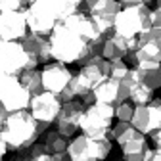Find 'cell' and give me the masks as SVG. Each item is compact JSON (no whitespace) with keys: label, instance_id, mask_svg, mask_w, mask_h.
<instances>
[{"label":"cell","instance_id":"obj_28","mask_svg":"<svg viewBox=\"0 0 161 161\" xmlns=\"http://www.w3.org/2000/svg\"><path fill=\"white\" fill-rule=\"evenodd\" d=\"M132 113H134V108L129 102H123V104H119V106H113V117H117L121 123H130Z\"/></svg>","mask_w":161,"mask_h":161},{"label":"cell","instance_id":"obj_2","mask_svg":"<svg viewBox=\"0 0 161 161\" xmlns=\"http://www.w3.org/2000/svg\"><path fill=\"white\" fill-rule=\"evenodd\" d=\"M50 42V54L52 59H56L58 64H77L80 58L85 56L88 42L83 40L77 33H73L69 27H65L62 21H58L54 31L48 36Z\"/></svg>","mask_w":161,"mask_h":161},{"label":"cell","instance_id":"obj_34","mask_svg":"<svg viewBox=\"0 0 161 161\" xmlns=\"http://www.w3.org/2000/svg\"><path fill=\"white\" fill-rule=\"evenodd\" d=\"M115 2H119L121 8H130V6H140V4H144V0H115Z\"/></svg>","mask_w":161,"mask_h":161},{"label":"cell","instance_id":"obj_5","mask_svg":"<svg viewBox=\"0 0 161 161\" xmlns=\"http://www.w3.org/2000/svg\"><path fill=\"white\" fill-rule=\"evenodd\" d=\"M109 152L111 140L108 138H88L80 134L67 142V155L71 161H104Z\"/></svg>","mask_w":161,"mask_h":161},{"label":"cell","instance_id":"obj_38","mask_svg":"<svg viewBox=\"0 0 161 161\" xmlns=\"http://www.w3.org/2000/svg\"><path fill=\"white\" fill-rule=\"evenodd\" d=\"M155 4H157V8H161V0H155Z\"/></svg>","mask_w":161,"mask_h":161},{"label":"cell","instance_id":"obj_26","mask_svg":"<svg viewBox=\"0 0 161 161\" xmlns=\"http://www.w3.org/2000/svg\"><path fill=\"white\" fill-rule=\"evenodd\" d=\"M80 75H83L88 83H90V86L94 88L96 85H100L102 80H106V77L100 73V69H98V65H85V67H80V71H79Z\"/></svg>","mask_w":161,"mask_h":161},{"label":"cell","instance_id":"obj_17","mask_svg":"<svg viewBox=\"0 0 161 161\" xmlns=\"http://www.w3.org/2000/svg\"><path fill=\"white\" fill-rule=\"evenodd\" d=\"M62 23L65 27H69L73 33H77L83 40H86V42H92V40H96L98 36H102V35L98 33V29L94 27L92 19L86 14H73V15L65 17Z\"/></svg>","mask_w":161,"mask_h":161},{"label":"cell","instance_id":"obj_1","mask_svg":"<svg viewBox=\"0 0 161 161\" xmlns=\"http://www.w3.org/2000/svg\"><path fill=\"white\" fill-rule=\"evenodd\" d=\"M36 121L27 109L14 111L2 123V140L12 152H25L38 140Z\"/></svg>","mask_w":161,"mask_h":161},{"label":"cell","instance_id":"obj_9","mask_svg":"<svg viewBox=\"0 0 161 161\" xmlns=\"http://www.w3.org/2000/svg\"><path fill=\"white\" fill-rule=\"evenodd\" d=\"M73 73L67 69V65L64 64H46L40 71V80H42V88L44 92H50L54 96H59L69 85Z\"/></svg>","mask_w":161,"mask_h":161},{"label":"cell","instance_id":"obj_23","mask_svg":"<svg viewBox=\"0 0 161 161\" xmlns=\"http://www.w3.org/2000/svg\"><path fill=\"white\" fill-rule=\"evenodd\" d=\"M138 134H140V132H136L130 123H121V121L111 129V136H113V140H117L119 146H125L127 142H130V140L136 138Z\"/></svg>","mask_w":161,"mask_h":161},{"label":"cell","instance_id":"obj_3","mask_svg":"<svg viewBox=\"0 0 161 161\" xmlns=\"http://www.w3.org/2000/svg\"><path fill=\"white\" fill-rule=\"evenodd\" d=\"M148 29H152V21H150V8L146 4L121 8L113 21V33L123 38H136Z\"/></svg>","mask_w":161,"mask_h":161},{"label":"cell","instance_id":"obj_32","mask_svg":"<svg viewBox=\"0 0 161 161\" xmlns=\"http://www.w3.org/2000/svg\"><path fill=\"white\" fill-rule=\"evenodd\" d=\"M144 161H161V152L159 150H148L144 155Z\"/></svg>","mask_w":161,"mask_h":161},{"label":"cell","instance_id":"obj_31","mask_svg":"<svg viewBox=\"0 0 161 161\" xmlns=\"http://www.w3.org/2000/svg\"><path fill=\"white\" fill-rule=\"evenodd\" d=\"M150 21H152V27L161 29V8L150 10Z\"/></svg>","mask_w":161,"mask_h":161},{"label":"cell","instance_id":"obj_18","mask_svg":"<svg viewBox=\"0 0 161 161\" xmlns=\"http://www.w3.org/2000/svg\"><path fill=\"white\" fill-rule=\"evenodd\" d=\"M123 150V161H144L148 148V140L144 134H138L136 138H132L130 142H127L125 146H121Z\"/></svg>","mask_w":161,"mask_h":161},{"label":"cell","instance_id":"obj_40","mask_svg":"<svg viewBox=\"0 0 161 161\" xmlns=\"http://www.w3.org/2000/svg\"><path fill=\"white\" fill-rule=\"evenodd\" d=\"M150 2H152V0H144V4H146V6H148V4H150Z\"/></svg>","mask_w":161,"mask_h":161},{"label":"cell","instance_id":"obj_24","mask_svg":"<svg viewBox=\"0 0 161 161\" xmlns=\"http://www.w3.org/2000/svg\"><path fill=\"white\" fill-rule=\"evenodd\" d=\"M129 100H132V104H134V106H148L152 100H153V90H150V88H146L144 85H140V83H138V85L132 88Z\"/></svg>","mask_w":161,"mask_h":161},{"label":"cell","instance_id":"obj_29","mask_svg":"<svg viewBox=\"0 0 161 161\" xmlns=\"http://www.w3.org/2000/svg\"><path fill=\"white\" fill-rule=\"evenodd\" d=\"M136 38L140 40V42L152 44V46H155V48H159V50H161V29H155V27H152V29H148L146 33L138 35Z\"/></svg>","mask_w":161,"mask_h":161},{"label":"cell","instance_id":"obj_8","mask_svg":"<svg viewBox=\"0 0 161 161\" xmlns=\"http://www.w3.org/2000/svg\"><path fill=\"white\" fill-rule=\"evenodd\" d=\"M31 115L36 123H46V125H52L56 123L58 119V113L62 109V102L58 100V96L50 94V92H40L36 96L31 98Z\"/></svg>","mask_w":161,"mask_h":161},{"label":"cell","instance_id":"obj_37","mask_svg":"<svg viewBox=\"0 0 161 161\" xmlns=\"http://www.w3.org/2000/svg\"><path fill=\"white\" fill-rule=\"evenodd\" d=\"M52 159H54V161H71V157L67 155V152H64V153H56V155H52Z\"/></svg>","mask_w":161,"mask_h":161},{"label":"cell","instance_id":"obj_7","mask_svg":"<svg viewBox=\"0 0 161 161\" xmlns=\"http://www.w3.org/2000/svg\"><path fill=\"white\" fill-rule=\"evenodd\" d=\"M121 12V4L115 0H96V4L88 10V17L92 19L94 27L102 36H108L113 33V21L115 15Z\"/></svg>","mask_w":161,"mask_h":161},{"label":"cell","instance_id":"obj_4","mask_svg":"<svg viewBox=\"0 0 161 161\" xmlns=\"http://www.w3.org/2000/svg\"><path fill=\"white\" fill-rule=\"evenodd\" d=\"M111 121H113V106L94 104L90 108H85V113L80 117L79 130L88 138L113 140V136H111Z\"/></svg>","mask_w":161,"mask_h":161},{"label":"cell","instance_id":"obj_25","mask_svg":"<svg viewBox=\"0 0 161 161\" xmlns=\"http://www.w3.org/2000/svg\"><path fill=\"white\" fill-rule=\"evenodd\" d=\"M148 115H150V127L152 132H155L161 127V98H153L148 104Z\"/></svg>","mask_w":161,"mask_h":161},{"label":"cell","instance_id":"obj_42","mask_svg":"<svg viewBox=\"0 0 161 161\" xmlns=\"http://www.w3.org/2000/svg\"><path fill=\"white\" fill-rule=\"evenodd\" d=\"M0 42H2V40H0Z\"/></svg>","mask_w":161,"mask_h":161},{"label":"cell","instance_id":"obj_21","mask_svg":"<svg viewBox=\"0 0 161 161\" xmlns=\"http://www.w3.org/2000/svg\"><path fill=\"white\" fill-rule=\"evenodd\" d=\"M19 83H21V86L33 96L40 94V92H44L42 88V80H40V71L36 69H29V71H23L21 75H19Z\"/></svg>","mask_w":161,"mask_h":161},{"label":"cell","instance_id":"obj_12","mask_svg":"<svg viewBox=\"0 0 161 161\" xmlns=\"http://www.w3.org/2000/svg\"><path fill=\"white\" fill-rule=\"evenodd\" d=\"M25 15V23H27V31L33 35H40V36H50V33L56 27V19L44 10V6L40 2L29 4V8L23 10Z\"/></svg>","mask_w":161,"mask_h":161},{"label":"cell","instance_id":"obj_36","mask_svg":"<svg viewBox=\"0 0 161 161\" xmlns=\"http://www.w3.org/2000/svg\"><path fill=\"white\" fill-rule=\"evenodd\" d=\"M152 140H153V144H155V150L161 152V127L155 132H152Z\"/></svg>","mask_w":161,"mask_h":161},{"label":"cell","instance_id":"obj_19","mask_svg":"<svg viewBox=\"0 0 161 161\" xmlns=\"http://www.w3.org/2000/svg\"><path fill=\"white\" fill-rule=\"evenodd\" d=\"M92 96L96 104H106V106H115L117 100V80L106 79L100 85L92 88Z\"/></svg>","mask_w":161,"mask_h":161},{"label":"cell","instance_id":"obj_30","mask_svg":"<svg viewBox=\"0 0 161 161\" xmlns=\"http://www.w3.org/2000/svg\"><path fill=\"white\" fill-rule=\"evenodd\" d=\"M27 0H0V14L6 12H23Z\"/></svg>","mask_w":161,"mask_h":161},{"label":"cell","instance_id":"obj_20","mask_svg":"<svg viewBox=\"0 0 161 161\" xmlns=\"http://www.w3.org/2000/svg\"><path fill=\"white\" fill-rule=\"evenodd\" d=\"M67 142L69 140L64 138L58 130H52V132H46V136L42 140V146H44V152L48 155H56V153L67 152Z\"/></svg>","mask_w":161,"mask_h":161},{"label":"cell","instance_id":"obj_11","mask_svg":"<svg viewBox=\"0 0 161 161\" xmlns=\"http://www.w3.org/2000/svg\"><path fill=\"white\" fill-rule=\"evenodd\" d=\"M29 104H31V94L21 86L19 77H12L0 92V106L8 113H14V111L27 109Z\"/></svg>","mask_w":161,"mask_h":161},{"label":"cell","instance_id":"obj_35","mask_svg":"<svg viewBox=\"0 0 161 161\" xmlns=\"http://www.w3.org/2000/svg\"><path fill=\"white\" fill-rule=\"evenodd\" d=\"M98 69H100V73H102L106 79L109 77V62H108V59H102V62L98 64Z\"/></svg>","mask_w":161,"mask_h":161},{"label":"cell","instance_id":"obj_22","mask_svg":"<svg viewBox=\"0 0 161 161\" xmlns=\"http://www.w3.org/2000/svg\"><path fill=\"white\" fill-rule=\"evenodd\" d=\"M136 75H138V83L144 85L146 88L150 90L161 88V65L157 69H136Z\"/></svg>","mask_w":161,"mask_h":161},{"label":"cell","instance_id":"obj_41","mask_svg":"<svg viewBox=\"0 0 161 161\" xmlns=\"http://www.w3.org/2000/svg\"><path fill=\"white\" fill-rule=\"evenodd\" d=\"M0 161H4V159H0Z\"/></svg>","mask_w":161,"mask_h":161},{"label":"cell","instance_id":"obj_27","mask_svg":"<svg viewBox=\"0 0 161 161\" xmlns=\"http://www.w3.org/2000/svg\"><path fill=\"white\" fill-rule=\"evenodd\" d=\"M127 73H129V67H127V64L123 62V59H111V62H109V77L108 79L117 80V83H119Z\"/></svg>","mask_w":161,"mask_h":161},{"label":"cell","instance_id":"obj_16","mask_svg":"<svg viewBox=\"0 0 161 161\" xmlns=\"http://www.w3.org/2000/svg\"><path fill=\"white\" fill-rule=\"evenodd\" d=\"M36 2L42 4L56 21H64L73 14H83V0H36Z\"/></svg>","mask_w":161,"mask_h":161},{"label":"cell","instance_id":"obj_6","mask_svg":"<svg viewBox=\"0 0 161 161\" xmlns=\"http://www.w3.org/2000/svg\"><path fill=\"white\" fill-rule=\"evenodd\" d=\"M38 62L31 58L19 42H0V73L19 77L23 71L36 69Z\"/></svg>","mask_w":161,"mask_h":161},{"label":"cell","instance_id":"obj_15","mask_svg":"<svg viewBox=\"0 0 161 161\" xmlns=\"http://www.w3.org/2000/svg\"><path fill=\"white\" fill-rule=\"evenodd\" d=\"M23 46V50L35 58L38 64H50L52 59V54H50V42H48V36H40V35H33V33H27L25 38L19 42Z\"/></svg>","mask_w":161,"mask_h":161},{"label":"cell","instance_id":"obj_13","mask_svg":"<svg viewBox=\"0 0 161 161\" xmlns=\"http://www.w3.org/2000/svg\"><path fill=\"white\" fill-rule=\"evenodd\" d=\"M27 33L29 31L23 12L0 14V40L2 42H21Z\"/></svg>","mask_w":161,"mask_h":161},{"label":"cell","instance_id":"obj_10","mask_svg":"<svg viewBox=\"0 0 161 161\" xmlns=\"http://www.w3.org/2000/svg\"><path fill=\"white\" fill-rule=\"evenodd\" d=\"M85 113V106L79 100H73V102H65L62 104V109L58 113L56 119V130L62 134L64 138H71L77 134L79 125H80V117Z\"/></svg>","mask_w":161,"mask_h":161},{"label":"cell","instance_id":"obj_33","mask_svg":"<svg viewBox=\"0 0 161 161\" xmlns=\"http://www.w3.org/2000/svg\"><path fill=\"white\" fill-rule=\"evenodd\" d=\"M29 161H54V159H52V155H48L46 152H40V153L29 155Z\"/></svg>","mask_w":161,"mask_h":161},{"label":"cell","instance_id":"obj_39","mask_svg":"<svg viewBox=\"0 0 161 161\" xmlns=\"http://www.w3.org/2000/svg\"><path fill=\"white\" fill-rule=\"evenodd\" d=\"M36 2V0H27V4H35Z\"/></svg>","mask_w":161,"mask_h":161},{"label":"cell","instance_id":"obj_14","mask_svg":"<svg viewBox=\"0 0 161 161\" xmlns=\"http://www.w3.org/2000/svg\"><path fill=\"white\" fill-rule=\"evenodd\" d=\"M136 46V38H123L115 33L108 35L104 40V52L102 58L111 62V59H123L130 50H134Z\"/></svg>","mask_w":161,"mask_h":161}]
</instances>
